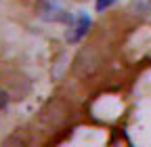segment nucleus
Returning a JSON list of instances; mask_svg holds the SVG:
<instances>
[{"label": "nucleus", "mask_w": 151, "mask_h": 147, "mask_svg": "<svg viewBox=\"0 0 151 147\" xmlns=\"http://www.w3.org/2000/svg\"><path fill=\"white\" fill-rule=\"evenodd\" d=\"M90 17L86 15V13H80L78 15V23L73 25V32H69L67 34V42H80L84 36H86V32L90 30Z\"/></svg>", "instance_id": "obj_1"}, {"label": "nucleus", "mask_w": 151, "mask_h": 147, "mask_svg": "<svg viewBox=\"0 0 151 147\" xmlns=\"http://www.w3.org/2000/svg\"><path fill=\"white\" fill-rule=\"evenodd\" d=\"M42 19H46V21H69V15L63 9H59V4L46 2L42 9Z\"/></svg>", "instance_id": "obj_2"}, {"label": "nucleus", "mask_w": 151, "mask_h": 147, "mask_svg": "<svg viewBox=\"0 0 151 147\" xmlns=\"http://www.w3.org/2000/svg\"><path fill=\"white\" fill-rule=\"evenodd\" d=\"M118 0H97V11L101 13V11H105V9H109V6H113Z\"/></svg>", "instance_id": "obj_3"}]
</instances>
